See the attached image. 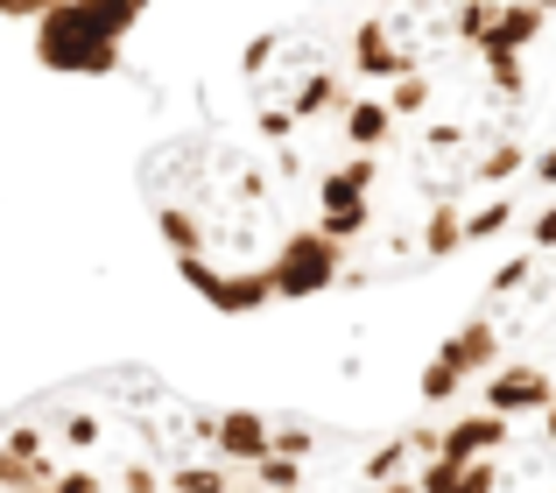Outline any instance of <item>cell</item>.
<instances>
[{
    "label": "cell",
    "instance_id": "obj_1",
    "mask_svg": "<svg viewBox=\"0 0 556 493\" xmlns=\"http://www.w3.org/2000/svg\"><path fill=\"white\" fill-rule=\"evenodd\" d=\"M374 438L92 374L0 409V493H353Z\"/></svg>",
    "mask_w": 556,
    "mask_h": 493
}]
</instances>
